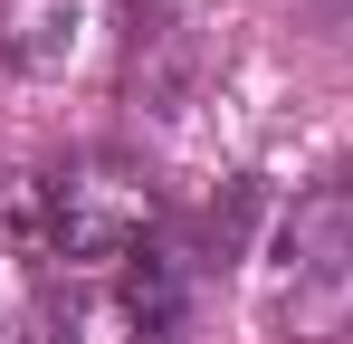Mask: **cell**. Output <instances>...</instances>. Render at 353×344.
<instances>
[{"instance_id":"obj_1","label":"cell","mask_w":353,"mask_h":344,"mask_svg":"<svg viewBox=\"0 0 353 344\" xmlns=\"http://www.w3.org/2000/svg\"><path fill=\"white\" fill-rule=\"evenodd\" d=\"M29 201H39V229H48L58 258H134L163 229L153 172L134 163V153H115V144H86V153L48 163Z\"/></svg>"},{"instance_id":"obj_2","label":"cell","mask_w":353,"mask_h":344,"mask_svg":"<svg viewBox=\"0 0 353 344\" xmlns=\"http://www.w3.org/2000/svg\"><path fill=\"white\" fill-rule=\"evenodd\" d=\"M277 258H287V287H353V163L315 172L296 191L287 229H277Z\"/></svg>"},{"instance_id":"obj_3","label":"cell","mask_w":353,"mask_h":344,"mask_svg":"<svg viewBox=\"0 0 353 344\" xmlns=\"http://www.w3.org/2000/svg\"><path fill=\"white\" fill-rule=\"evenodd\" d=\"M191 278H201V249L172 239V229H153L143 249H134V278H124V316L143 325V344H172L181 316H191Z\"/></svg>"},{"instance_id":"obj_4","label":"cell","mask_w":353,"mask_h":344,"mask_svg":"<svg viewBox=\"0 0 353 344\" xmlns=\"http://www.w3.org/2000/svg\"><path fill=\"white\" fill-rule=\"evenodd\" d=\"M315 10H353V0H315Z\"/></svg>"}]
</instances>
